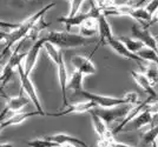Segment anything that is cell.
I'll use <instances>...</instances> for the list:
<instances>
[{
    "mask_svg": "<svg viewBox=\"0 0 158 147\" xmlns=\"http://www.w3.org/2000/svg\"><path fill=\"white\" fill-rule=\"evenodd\" d=\"M54 6H56L54 2H51V4L46 5L45 7H43L41 10H39L35 14H33L30 18H27L26 20L20 22L18 28H15V30L10 32L8 38H7L6 42H5V47H4V50L0 52V61L6 57L7 53H10V52L12 51L13 46H15L19 41L24 40V39H27L28 34L32 31V28L34 27V25L37 24V21L39 20L41 17H44V15L47 13V11H50V10Z\"/></svg>",
    "mask_w": 158,
    "mask_h": 147,
    "instance_id": "1",
    "label": "cell"
},
{
    "mask_svg": "<svg viewBox=\"0 0 158 147\" xmlns=\"http://www.w3.org/2000/svg\"><path fill=\"white\" fill-rule=\"evenodd\" d=\"M0 147H14V145L11 142H5V144H0Z\"/></svg>",
    "mask_w": 158,
    "mask_h": 147,
    "instance_id": "38",
    "label": "cell"
},
{
    "mask_svg": "<svg viewBox=\"0 0 158 147\" xmlns=\"http://www.w3.org/2000/svg\"><path fill=\"white\" fill-rule=\"evenodd\" d=\"M31 102V100L28 99V97L24 94V91L20 89L19 95L15 97H10L7 99L6 106L8 108V111H13V112H18L20 109H23L25 106H27Z\"/></svg>",
    "mask_w": 158,
    "mask_h": 147,
    "instance_id": "20",
    "label": "cell"
},
{
    "mask_svg": "<svg viewBox=\"0 0 158 147\" xmlns=\"http://www.w3.org/2000/svg\"><path fill=\"white\" fill-rule=\"evenodd\" d=\"M151 147H158V145H157V140L156 141H153L151 144Z\"/></svg>",
    "mask_w": 158,
    "mask_h": 147,
    "instance_id": "40",
    "label": "cell"
},
{
    "mask_svg": "<svg viewBox=\"0 0 158 147\" xmlns=\"http://www.w3.org/2000/svg\"><path fill=\"white\" fill-rule=\"evenodd\" d=\"M97 21H98V33H99V40L97 44V47H100L102 45H105V42L110 38L113 37L112 33L111 26L109 24V21L106 19V15H104L103 12H100L99 15L97 17Z\"/></svg>",
    "mask_w": 158,
    "mask_h": 147,
    "instance_id": "15",
    "label": "cell"
},
{
    "mask_svg": "<svg viewBox=\"0 0 158 147\" xmlns=\"http://www.w3.org/2000/svg\"><path fill=\"white\" fill-rule=\"evenodd\" d=\"M119 39V41H122L124 44V46L130 51L132 53H137L139 50H142L143 47H145L142 42L135 38H130V37H125V35H120V37H117Z\"/></svg>",
    "mask_w": 158,
    "mask_h": 147,
    "instance_id": "25",
    "label": "cell"
},
{
    "mask_svg": "<svg viewBox=\"0 0 158 147\" xmlns=\"http://www.w3.org/2000/svg\"><path fill=\"white\" fill-rule=\"evenodd\" d=\"M46 42L52 44L53 46L63 48H74V47L87 46L93 42L92 38H85L80 34L63 32V31H50L43 37Z\"/></svg>",
    "mask_w": 158,
    "mask_h": 147,
    "instance_id": "3",
    "label": "cell"
},
{
    "mask_svg": "<svg viewBox=\"0 0 158 147\" xmlns=\"http://www.w3.org/2000/svg\"><path fill=\"white\" fill-rule=\"evenodd\" d=\"M105 45H109V46L111 47V50H113L116 53L120 55V57H123V58H125V59H129V60H132V61H136L137 64H138V66L140 67V70H143V67L145 66L144 62L140 58H139L137 54L132 53L130 52L125 46H124V44L122 42V41H119V39L117 37H112L110 38L109 40L105 42Z\"/></svg>",
    "mask_w": 158,
    "mask_h": 147,
    "instance_id": "9",
    "label": "cell"
},
{
    "mask_svg": "<svg viewBox=\"0 0 158 147\" xmlns=\"http://www.w3.org/2000/svg\"><path fill=\"white\" fill-rule=\"evenodd\" d=\"M28 147H59L60 145H58L57 142L48 140V139H32L25 142Z\"/></svg>",
    "mask_w": 158,
    "mask_h": 147,
    "instance_id": "29",
    "label": "cell"
},
{
    "mask_svg": "<svg viewBox=\"0 0 158 147\" xmlns=\"http://www.w3.org/2000/svg\"><path fill=\"white\" fill-rule=\"evenodd\" d=\"M43 48L46 51L47 55L51 58V60L57 65V62L59 61L60 54H61V50L58 48V47L53 46L52 44H50V42H45L44 46H43Z\"/></svg>",
    "mask_w": 158,
    "mask_h": 147,
    "instance_id": "27",
    "label": "cell"
},
{
    "mask_svg": "<svg viewBox=\"0 0 158 147\" xmlns=\"http://www.w3.org/2000/svg\"><path fill=\"white\" fill-rule=\"evenodd\" d=\"M17 72L19 74L20 78V82H21V89L24 91V93H26V95L28 97V99L31 100L34 107H35V111H38L41 117H45L46 113L44 111V108L41 106V102L39 100V97H38V93H37V89L33 85V82L30 79V75H27L24 71V65L20 64L19 66L17 67Z\"/></svg>",
    "mask_w": 158,
    "mask_h": 147,
    "instance_id": "5",
    "label": "cell"
},
{
    "mask_svg": "<svg viewBox=\"0 0 158 147\" xmlns=\"http://www.w3.org/2000/svg\"><path fill=\"white\" fill-rule=\"evenodd\" d=\"M96 106V104L92 101L84 100V101H79L76 102L73 105L70 106H66L64 109H60L58 112H54V113H46V115L48 117H54V118H59L63 115H69V114H80V113H86V112H90L91 109H93Z\"/></svg>",
    "mask_w": 158,
    "mask_h": 147,
    "instance_id": "12",
    "label": "cell"
},
{
    "mask_svg": "<svg viewBox=\"0 0 158 147\" xmlns=\"http://www.w3.org/2000/svg\"><path fill=\"white\" fill-rule=\"evenodd\" d=\"M46 139L53 141V142H57L58 145L69 142V144H73V145H76V146H78V147H89V145H87L84 140H81V139H79V138H76V137H72V135H69V134H65V133L53 134V135L46 137Z\"/></svg>",
    "mask_w": 158,
    "mask_h": 147,
    "instance_id": "21",
    "label": "cell"
},
{
    "mask_svg": "<svg viewBox=\"0 0 158 147\" xmlns=\"http://www.w3.org/2000/svg\"><path fill=\"white\" fill-rule=\"evenodd\" d=\"M77 95L84 98V100L92 101L96 104L97 107H102V108H112V107H117L120 105H136L138 104V94L136 92H129L126 93L124 97L122 98H117V97H109V95H100V94H96L92 92H87V91H79L77 92Z\"/></svg>",
    "mask_w": 158,
    "mask_h": 147,
    "instance_id": "2",
    "label": "cell"
},
{
    "mask_svg": "<svg viewBox=\"0 0 158 147\" xmlns=\"http://www.w3.org/2000/svg\"><path fill=\"white\" fill-rule=\"evenodd\" d=\"M98 47L96 46V48L93 50V52L90 54L89 58H85L83 55H79V54H76L71 58V62L74 66L76 71H79L80 73H83L84 75H89V74H94L97 72V68L94 66V64L92 62V57L93 54L97 52Z\"/></svg>",
    "mask_w": 158,
    "mask_h": 147,
    "instance_id": "11",
    "label": "cell"
},
{
    "mask_svg": "<svg viewBox=\"0 0 158 147\" xmlns=\"http://www.w3.org/2000/svg\"><path fill=\"white\" fill-rule=\"evenodd\" d=\"M89 113L92 118V126L94 128V132L98 134L99 139H113V134L107 128V125L105 122L92 111H90Z\"/></svg>",
    "mask_w": 158,
    "mask_h": 147,
    "instance_id": "19",
    "label": "cell"
},
{
    "mask_svg": "<svg viewBox=\"0 0 158 147\" xmlns=\"http://www.w3.org/2000/svg\"><path fill=\"white\" fill-rule=\"evenodd\" d=\"M122 1H123V2H129L130 0H122Z\"/></svg>",
    "mask_w": 158,
    "mask_h": 147,
    "instance_id": "41",
    "label": "cell"
},
{
    "mask_svg": "<svg viewBox=\"0 0 158 147\" xmlns=\"http://www.w3.org/2000/svg\"><path fill=\"white\" fill-rule=\"evenodd\" d=\"M130 106H131V105H120V106L112 107V108L94 107L91 111L97 114L107 126H110L114 121L122 120L126 114H127V112L130 111V108H131Z\"/></svg>",
    "mask_w": 158,
    "mask_h": 147,
    "instance_id": "6",
    "label": "cell"
},
{
    "mask_svg": "<svg viewBox=\"0 0 158 147\" xmlns=\"http://www.w3.org/2000/svg\"><path fill=\"white\" fill-rule=\"evenodd\" d=\"M59 147H78V146H76V145H73V144H69V142H65V144H61Z\"/></svg>",
    "mask_w": 158,
    "mask_h": 147,
    "instance_id": "37",
    "label": "cell"
},
{
    "mask_svg": "<svg viewBox=\"0 0 158 147\" xmlns=\"http://www.w3.org/2000/svg\"><path fill=\"white\" fill-rule=\"evenodd\" d=\"M136 54L138 55L142 60L145 61V62H153V64L158 65V52L153 51L152 48L143 47Z\"/></svg>",
    "mask_w": 158,
    "mask_h": 147,
    "instance_id": "26",
    "label": "cell"
},
{
    "mask_svg": "<svg viewBox=\"0 0 158 147\" xmlns=\"http://www.w3.org/2000/svg\"><path fill=\"white\" fill-rule=\"evenodd\" d=\"M83 81H84V74L79 71H74L71 77L67 79L66 89H72L76 93L83 89Z\"/></svg>",
    "mask_w": 158,
    "mask_h": 147,
    "instance_id": "23",
    "label": "cell"
},
{
    "mask_svg": "<svg viewBox=\"0 0 158 147\" xmlns=\"http://www.w3.org/2000/svg\"><path fill=\"white\" fill-rule=\"evenodd\" d=\"M25 40H27V39L19 41L15 45V47H14L13 51H12V53L10 55V58H8V60H7V64L2 68V72H1V75H0V82H2V86L6 85L7 81L11 79L12 74L14 73V71L17 70V67L19 66L20 64H23L24 60H25L26 52H20V48L23 47Z\"/></svg>",
    "mask_w": 158,
    "mask_h": 147,
    "instance_id": "4",
    "label": "cell"
},
{
    "mask_svg": "<svg viewBox=\"0 0 158 147\" xmlns=\"http://www.w3.org/2000/svg\"><path fill=\"white\" fill-rule=\"evenodd\" d=\"M80 35L85 37V38H91L93 35L98 33V21L97 18L90 17L83 21V24L80 25Z\"/></svg>",
    "mask_w": 158,
    "mask_h": 147,
    "instance_id": "22",
    "label": "cell"
},
{
    "mask_svg": "<svg viewBox=\"0 0 158 147\" xmlns=\"http://www.w3.org/2000/svg\"><path fill=\"white\" fill-rule=\"evenodd\" d=\"M131 75H132V78H133V80L136 81V84L144 91L145 93L148 94L149 98H151V99H158L157 92L155 91V88L152 87L149 79L145 77V74L143 73V72L131 71Z\"/></svg>",
    "mask_w": 158,
    "mask_h": 147,
    "instance_id": "17",
    "label": "cell"
},
{
    "mask_svg": "<svg viewBox=\"0 0 158 147\" xmlns=\"http://www.w3.org/2000/svg\"><path fill=\"white\" fill-rule=\"evenodd\" d=\"M145 10L148 11V13L151 17H153L155 13L158 11V0H150L149 4L145 6Z\"/></svg>",
    "mask_w": 158,
    "mask_h": 147,
    "instance_id": "32",
    "label": "cell"
},
{
    "mask_svg": "<svg viewBox=\"0 0 158 147\" xmlns=\"http://www.w3.org/2000/svg\"><path fill=\"white\" fill-rule=\"evenodd\" d=\"M8 112H10V111H8L7 106L4 107V109L0 112V125H1V124H2V121L7 118V113H8Z\"/></svg>",
    "mask_w": 158,
    "mask_h": 147,
    "instance_id": "34",
    "label": "cell"
},
{
    "mask_svg": "<svg viewBox=\"0 0 158 147\" xmlns=\"http://www.w3.org/2000/svg\"><path fill=\"white\" fill-rule=\"evenodd\" d=\"M100 12L102 11L99 8H94V10H91L89 12H79V13H77L73 17H59L58 21L65 25L67 31H71L73 27L80 26L83 24V21L87 19V18H90V17L97 18Z\"/></svg>",
    "mask_w": 158,
    "mask_h": 147,
    "instance_id": "13",
    "label": "cell"
},
{
    "mask_svg": "<svg viewBox=\"0 0 158 147\" xmlns=\"http://www.w3.org/2000/svg\"><path fill=\"white\" fill-rule=\"evenodd\" d=\"M156 140H158V125L153 126L149 131L145 132L144 135H143V139H142V142H143L144 146H149Z\"/></svg>",
    "mask_w": 158,
    "mask_h": 147,
    "instance_id": "28",
    "label": "cell"
},
{
    "mask_svg": "<svg viewBox=\"0 0 158 147\" xmlns=\"http://www.w3.org/2000/svg\"><path fill=\"white\" fill-rule=\"evenodd\" d=\"M156 40H157V42H158V35L156 37Z\"/></svg>",
    "mask_w": 158,
    "mask_h": 147,
    "instance_id": "42",
    "label": "cell"
},
{
    "mask_svg": "<svg viewBox=\"0 0 158 147\" xmlns=\"http://www.w3.org/2000/svg\"><path fill=\"white\" fill-rule=\"evenodd\" d=\"M157 145H158V140H157Z\"/></svg>",
    "mask_w": 158,
    "mask_h": 147,
    "instance_id": "43",
    "label": "cell"
},
{
    "mask_svg": "<svg viewBox=\"0 0 158 147\" xmlns=\"http://www.w3.org/2000/svg\"><path fill=\"white\" fill-rule=\"evenodd\" d=\"M131 34L135 39L140 41L145 47L152 48L153 51L158 52V42L156 40V37L151 33L149 28H144L138 25H132Z\"/></svg>",
    "mask_w": 158,
    "mask_h": 147,
    "instance_id": "8",
    "label": "cell"
},
{
    "mask_svg": "<svg viewBox=\"0 0 158 147\" xmlns=\"http://www.w3.org/2000/svg\"><path fill=\"white\" fill-rule=\"evenodd\" d=\"M70 1H71V7H70V12H69L67 17H73L80 12V8L84 4V0H70Z\"/></svg>",
    "mask_w": 158,
    "mask_h": 147,
    "instance_id": "31",
    "label": "cell"
},
{
    "mask_svg": "<svg viewBox=\"0 0 158 147\" xmlns=\"http://www.w3.org/2000/svg\"><path fill=\"white\" fill-rule=\"evenodd\" d=\"M149 0H139L138 2H136L135 5H132V6H135V7H142V5H144L145 2H148Z\"/></svg>",
    "mask_w": 158,
    "mask_h": 147,
    "instance_id": "35",
    "label": "cell"
},
{
    "mask_svg": "<svg viewBox=\"0 0 158 147\" xmlns=\"http://www.w3.org/2000/svg\"><path fill=\"white\" fill-rule=\"evenodd\" d=\"M8 34H10L8 31H5V30L0 28V42H6L7 38H8Z\"/></svg>",
    "mask_w": 158,
    "mask_h": 147,
    "instance_id": "33",
    "label": "cell"
},
{
    "mask_svg": "<svg viewBox=\"0 0 158 147\" xmlns=\"http://www.w3.org/2000/svg\"><path fill=\"white\" fill-rule=\"evenodd\" d=\"M38 115H41L38 111H32V112H17L12 117L6 118L5 120L2 121V124L0 125V131L4 129V128H6V127L19 125L21 122H24L26 119H30L32 117H38Z\"/></svg>",
    "mask_w": 158,
    "mask_h": 147,
    "instance_id": "18",
    "label": "cell"
},
{
    "mask_svg": "<svg viewBox=\"0 0 158 147\" xmlns=\"http://www.w3.org/2000/svg\"><path fill=\"white\" fill-rule=\"evenodd\" d=\"M149 106V105H148ZM152 119H153V115L152 113L149 111V108L146 107L143 112H140V113L133 119L132 121H130L125 127H124V129L123 131H133V129H139V128H142V127L144 126H148L149 124H151L152 122Z\"/></svg>",
    "mask_w": 158,
    "mask_h": 147,
    "instance_id": "16",
    "label": "cell"
},
{
    "mask_svg": "<svg viewBox=\"0 0 158 147\" xmlns=\"http://www.w3.org/2000/svg\"><path fill=\"white\" fill-rule=\"evenodd\" d=\"M155 22H158V11L155 13V15L152 17V20H151V25L152 24H155Z\"/></svg>",
    "mask_w": 158,
    "mask_h": 147,
    "instance_id": "36",
    "label": "cell"
},
{
    "mask_svg": "<svg viewBox=\"0 0 158 147\" xmlns=\"http://www.w3.org/2000/svg\"><path fill=\"white\" fill-rule=\"evenodd\" d=\"M153 100H156V99H151V98H149V97H148V99H145L144 101H139L138 104H136V105H135V107L130 108V111H129L127 114H126L122 120H120V122H119L118 125L114 127L113 129H111L112 134H113V135H116V134H118L119 132H122V131L124 129V127H125L130 121L133 120V119H135V118H136L140 112H143L145 108L148 107V105Z\"/></svg>",
    "mask_w": 158,
    "mask_h": 147,
    "instance_id": "10",
    "label": "cell"
},
{
    "mask_svg": "<svg viewBox=\"0 0 158 147\" xmlns=\"http://www.w3.org/2000/svg\"><path fill=\"white\" fill-rule=\"evenodd\" d=\"M98 147H137V146H131L124 142H119L116 141L114 139H100L98 141Z\"/></svg>",
    "mask_w": 158,
    "mask_h": 147,
    "instance_id": "30",
    "label": "cell"
},
{
    "mask_svg": "<svg viewBox=\"0 0 158 147\" xmlns=\"http://www.w3.org/2000/svg\"><path fill=\"white\" fill-rule=\"evenodd\" d=\"M57 67H58V79H59L60 91H61L63 107H66V106H67V98H66L67 89H66V85H67V79H69V75H67V71H66L65 60H64V53H63V52H61V54H60L59 61L57 62Z\"/></svg>",
    "mask_w": 158,
    "mask_h": 147,
    "instance_id": "14",
    "label": "cell"
},
{
    "mask_svg": "<svg viewBox=\"0 0 158 147\" xmlns=\"http://www.w3.org/2000/svg\"><path fill=\"white\" fill-rule=\"evenodd\" d=\"M45 42H46L45 39L41 37L40 39H38V40H35L33 42L31 48L26 52V57H25V60L23 62V65H24V71H25V73L27 75H31L32 71L34 70L40 51L43 50V46H44Z\"/></svg>",
    "mask_w": 158,
    "mask_h": 147,
    "instance_id": "7",
    "label": "cell"
},
{
    "mask_svg": "<svg viewBox=\"0 0 158 147\" xmlns=\"http://www.w3.org/2000/svg\"><path fill=\"white\" fill-rule=\"evenodd\" d=\"M0 98H5V99H8V98H10V97H8V95H7V94H5V93H4V92H2V91H0Z\"/></svg>",
    "mask_w": 158,
    "mask_h": 147,
    "instance_id": "39",
    "label": "cell"
},
{
    "mask_svg": "<svg viewBox=\"0 0 158 147\" xmlns=\"http://www.w3.org/2000/svg\"><path fill=\"white\" fill-rule=\"evenodd\" d=\"M140 72L145 74V77L149 79L152 87L158 86V65L153 62H148V65H145Z\"/></svg>",
    "mask_w": 158,
    "mask_h": 147,
    "instance_id": "24",
    "label": "cell"
}]
</instances>
